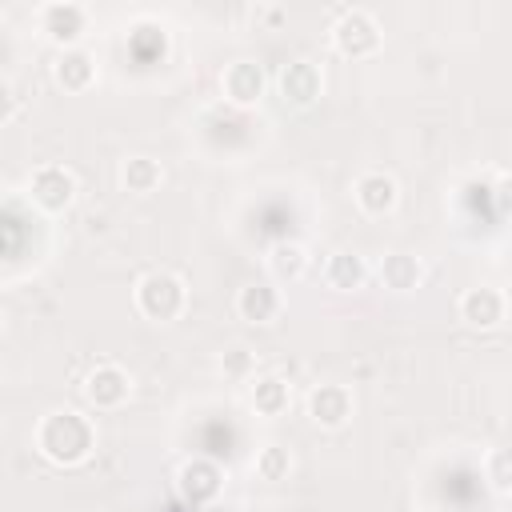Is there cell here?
Instances as JSON below:
<instances>
[{
	"mask_svg": "<svg viewBox=\"0 0 512 512\" xmlns=\"http://www.w3.org/2000/svg\"><path fill=\"white\" fill-rule=\"evenodd\" d=\"M364 276H368V268H364V260H360L356 252H332V260H328V268H324V280H328L332 288H340V292L360 288Z\"/></svg>",
	"mask_w": 512,
	"mask_h": 512,
	"instance_id": "cell-17",
	"label": "cell"
},
{
	"mask_svg": "<svg viewBox=\"0 0 512 512\" xmlns=\"http://www.w3.org/2000/svg\"><path fill=\"white\" fill-rule=\"evenodd\" d=\"M280 288L276 284H244L236 292V316L248 320V324H272L280 316Z\"/></svg>",
	"mask_w": 512,
	"mask_h": 512,
	"instance_id": "cell-11",
	"label": "cell"
},
{
	"mask_svg": "<svg viewBox=\"0 0 512 512\" xmlns=\"http://www.w3.org/2000/svg\"><path fill=\"white\" fill-rule=\"evenodd\" d=\"M288 468H292L288 448L268 444V448H260V452H256V476H260V480H284V476H288Z\"/></svg>",
	"mask_w": 512,
	"mask_h": 512,
	"instance_id": "cell-20",
	"label": "cell"
},
{
	"mask_svg": "<svg viewBox=\"0 0 512 512\" xmlns=\"http://www.w3.org/2000/svg\"><path fill=\"white\" fill-rule=\"evenodd\" d=\"M164 180V172H160V164L156 160H148V156H132V160H124L120 164V184L128 188V192H152L156 184Z\"/></svg>",
	"mask_w": 512,
	"mask_h": 512,
	"instance_id": "cell-18",
	"label": "cell"
},
{
	"mask_svg": "<svg viewBox=\"0 0 512 512\" xmlns=\"http://www.w3.org/2000/svg\"><path fill=\"white\" fill-rule=\"evenodd\" d=\"M420 276H424V268H420V260L408 256V252H388V256L380 260V280H384V288H392V292L416 288Z\"/></svg>",
	"mask_w": 512,
	"mask_h": 512,
	"instance_id": "cell-15",
	"label": "cell"
},
{
	"mask_svg": "<svg viewBox=\"0 0 512 512\" xmlns=\"http://www.w3.org/2000/svg\"><path fill=\"white\" fill-rule=\"evenodd\" d=\"M332 48L348 60H364L380 48V24L364 8H344L332 24Z\"/></svg>",
	"mask_w": 512,
	"mask_h": 512,
	"instance_id": "cell-3",
	"label": "cell"
},
{
	"mask_svg": "<svg viewBox=\"0 0 512 512\" xmlns=\"http://www.w3.org/2000/svg\"><path fill=\"white\" fill-rule=\"evenodd\" d=\"M28 196H32V204H36L40 212H52V216H56V212H68L72 200H76V176H72L64 164H44V168L32 172Z\"/></svg>",
	"mask_w": 512,
	"mask_h": 512,
	"instance_id": "cell-4",
	"label": "cell"
},
{
	"mask_svg": "<svg viewBox=\"0 0 512 512\" xmlns=\"http://www.w3.org/2000/svg\"><path fill=\"white\" fill-rule=\"evenodd\" d=\"M40 28H44V36H48L52 44L76 48V40L88 32V12H84V4H72V0H64V4H44V8H40Z\"/></svg>",
	"mask_w": 512,
	"mask_h": 512,
	"instance_id": "cell-5",
	"label": "cell"
},
{
	"mask_svg": "<svg viewBox=\"0 0 512 512\" xmlns=\"http://www.w3.org/2000/svg\"><path fill=\"white\" fill-rule=\"evenodd\" d=\"M128 392H132V380H128V372L120 364H108L104 360V364H96L84 376V400L92 408H120L128 400Z\"/></svg>",
	"mask_w": 512,
	"mask_h": 512,
	"instance_id": "cell-6",
	"label": "cell"
},
{
	"mask_svg": "<svg viewBox=\"0 0 512 512\" xmlns=\"http://www.w3.org/2000/svg\"><path fill=\"white\" fill-rule=\"evenodd\" d=\"M252 408L264 416H280L288 408V384L280 376H260L252 384Z\"/></svg>",
	"mask_w": 512,
	"mask_h": 512,
	"instance_id": "cell-19",
	"label": "cell"
},
{
	"mask_svg": "<svg viewBox=\"0 0 512 512\" xmlns=\"http://www.w3.org/2000/svg\"><path fill=\"white\" fill-rule=\"evenodd\" d=\"M320 88H324V80H320V68H316V64H308V60L284 64V72H280V96H284L288 104L308 108V104H316Z\"/></svg>",
	"mask_w": 512,
	"mask_h": 512,
	"instance_id": "cell-10",
	"label": "cell"
},
{
	"mask_svg": "<svg viewBox=\"0 0 512 512\" xmlns=\"http://www.w3.org/2000/svg\"><path fill=\"white\" fill-rule=\"evenodd\" d=\"M52 76H56V84H60L64 92H84V88L96 80V60H92L84 48H64V52L56 56Z\"/></svg>",
	"mask_w": 512,
	"mask_h": 512,
	"instance_id": "cell-13",
	"label": "cell"
},
{
	"mask_svg": "<svg viewBox=\"0 0 512 512\" xmlns=\"http://www.w3.org/2000/svg\"><path fill=\"white\" fill-rule=\"evenodd\" d=\"M20 112V100H16V88L8 80H0V124H8L12 116Z\"/></svg>",
	"mask_w": 512,
	"mask_h": 512,
	"instance_id": "cell-23",
	"label": "cell"
},
{
	"mask_svg": "<svg viewBox=\"0 0 512 512\" xmlns=\"http://www.w3.org/2000/svg\"><path fill=\"white\" fill-rule=\"evenodd\" d=\"M264 68L256 64V60H232L228 68H224V76H220V88H224V96L236 104V108H248V104H256L260 96H264Z\"/></svg>",
	"mask_w": 512,
	"mask_h": 512,
	"instance_id": "cell-7",
	"label": "cell"
},
{
	"mask_svg": "<svg viewBox=\"0 0 512 512\" xmlns=\"http://www.w3.org/2000/svg\"><path fill=\"white\" fill-rule=\"evenodd\" d=\"M304 268H308V252H304L300 244H292V240L272 244V252H268V272H272L280 284L300 280V276H304Z\"/></svg>",
	"mask_w": 512,
	"mask_h": 512,
	"instance_id": "cell-16",
	"label": "cell"
},
{
	"mask_svg": "<svg viewBox=\"0 0 512 512\" xmlns=\"http://www.w3.org/2000/svg\"><path fill=\"white\" fill-rule=\"evenodd\" d=\"M308 416L320 428H340L352 416V392L344 384H320L308 392Z\"/></svg>",
	"mask_w": 512,
	"mask_h": 512,
	"instance_id": "cell-9",
	"label": "cell"
},
{
	"mask_svg": "<svg viewBox=\"0 0 512 512\" xmlns=\"http://www.w3.org/2000/svg\"><path fill=\"white\" fill-rule=\"evenodd\" d=\"M220 372H224V376H232V380H244V376L252 372V356H248L244 348H232V352H224Z\"/></svg>",
	"mask_w": 512,
	"mask_h": 512,
	"instance_id": "cell-22",
	"label": "cell"
},
{
	"mask_svg": "<svg viewBox=\"0 0 512 512\" xmlns=\"http://www.w3.org/2000/svg\"><path fill=\"white\" fill-rule=\"evenodd\" d=\"M460 320L468 328H496L504 320V296L496 288H468L460 296Z\"/></svg>",
	"mask_w": 512,
	"mask_h": 512,
	"instance_id": "cell-12",
	"label": "cell"
},
{
	"mask_svg": "<svg viewBox=\"0 0 512 512\" xmlns=\"http://www.w3.org/2000/svg\"><path fill=\"white\" fill-rule=\"evenodd\" d=\"M96 448V428L88 416H80L76 408H56L36 424V452L48 464L72 468L80 460H88V452Z\"/></svg>",
	"mask_w": 512,
	"mask_h": 512,
	"instance_id": "cell-1",
	"label": "cell"
},
{
	"mask_svg": "<svg viewBox=\"0 0 512 512\" xmlns=\"http://www.w3.org/2000/svg\"><path fill=\"white\" fill-rule=\"evenodd\" d=\"M220 480H224V472H220L212 460H188V464L180 468V492H184L192 504L216 500Z\"/></svg>",
	"mask_w": 512,
	"mask_h": 512,
	"instance_id": "cell-14",
	"label": "cell"
},
{
	"mask_svg": "<svg viewBox=\"0 0 512 512\" xmlns=\"http://www.w3.org/2000/svg\"><path fill=\"white\" fill-rule=\"evenodd\" d=\"M184 304H188V288H184V280L176 272L156 268V272H144L136 280V308L148 320L168 324V320H176L184 312Z\"/></svg>",
	"mask_w": 512,
	"mask_h": 512,
	"instance_id": "cell-2",
	"label": "cell"
},
{
	"mask_svg": "<svg viewBox=\"0 0 512 512\" xmlns=\"http://www.w3.org/2000/svg\"><path fill=\"white\" fill-rule=\"evenodd\" d=\"M352 196H356V208L364 216H388L396 208V200H400V188H396V180L388 172H364L356 180Z\"/></svg>",
	"mask_w": 512,
	"mask_h": 512,
	"instance_id": "cell-8",
	"label": "cell"
},
{
	"mask_svg": "<svg viewBox=\"0 0 512 512\" xmlns=\"http://www.w3.org/2000/svg\"><path fill=\"white\" fill-rule=\"evenodd\" d=\"M488 480H492V488H496L500 496L512 488V476H508V452H504V448H496V452L488 456Z\"/></svg>",
	"mask_w": 512,
	"mask_h": 512,
	"instance_id": "cell-21",
	"label": "cell"
}]
</instances>
